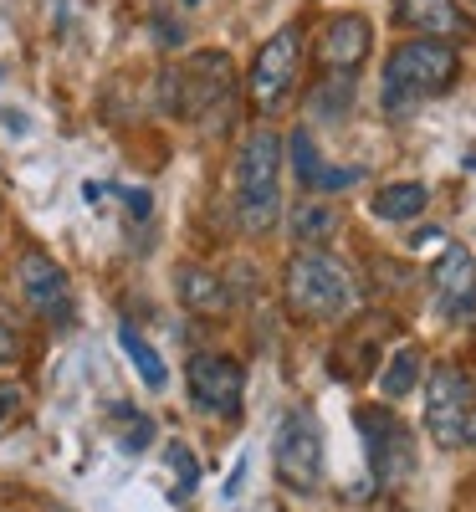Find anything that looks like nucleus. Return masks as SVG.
I'll return each mask as SVG.
<instances>
[{
    "label": "nucleus",
    "instance_id": "obj_1",
    "mask_svg": "<svg viewBox=\"0 0 476 512\" xmlns=\"http://www.w3.org/2000/svg\"><path fill=\"white\" fill-rule=\"evenodd\" d=\"M461 62H456V47L451 41H430V36H415L405 47L389 52L384 62V108L405 118L410 108H420L425 98L446 93L456 82Z\"/></svg>",
    "mask_w": 476,
    "mask_h": 512
},
{
    "label": "nucleus",
    "instance_id": "obj_2",
    "mask_svg": "<svg viewBox=\"0 0 476 512\" xmlns=\"http://www.w3.org/2000/svg\"><path fill=\"white\" fill-rule=\"evenodd\" d=\"M236 210L246 231H272L282 210V139L272 128H256L236 159Z\"/></svg>",
    "mask_w": 476,
    "mask_h": 512
},
{
    "label": "nucleus",
    "instance_id": "obj_3",
    "mask_svg": "<svg viewBox=\"0 0 476 512\" xmlns=\"http://www.w3.org/2000/svg\"><path fill=\"white\" fill-rule=\"evenodd\" d=\"M231 93H236V72L226 52H200L185 67H169L164 77V103L180 118H205L210 128H226Z\"/></svg>",
    "mask_w": 476,
    "mask_h": 512
},
{
    "label": "nucleus",
    "instance_id": "obj_4",
    "mask_svg": "<svg viewBox=\"0 0 476 512\" xmlns=\"http://www.w3.org/2000/svg\"><path fill=\"white\" fill-rule=\"evenodd\" d=\"M287 303L302 313V318H338L349 313L354 303V277L349 267L328 251H302L292 256L287 267Z\"/></svg>",
    "mask_w": 476,
    "mask_h": 512
},
{
    "label": "nucleus",
    "instance_id": "obj_5",
    "mask_svg": "<svg viewBox=\"0 0 476 512\" xmlns=\"http://www.w3.org/2000/svg\"><path fill=\"white\" fill-rule=\"evenodd\" d=\"M272 461H277V477L292 492H318V482H323V431L308 410H287L277 420Z\"/></svg>",
    "mask_w": 476,
    "mask_h": 512
},
{
    "label": "nucleus",
    "instance_id": "obj_6",
    "mask_svg": "<svg viewBox=\"0 0 476 512\" xmlns=\"http://www.w3.org/2000/svg\"><path fill=\"white\" fill-rule=\"evenodd\" d=\"M297 62H302V31L297 26H282L277 36L262 41V52H256V62L246 72L256 113H277L282 108V98L292 93V82H297Z\"/></svg>",
    "mask_w": 476,
    "mask_h": 512
},
{
    "label": "nucleus",
    "instance_id": "obj_7",
    "mask_svg": "<svg viewBox=\"0 0 476 512\" xmlns=\"http://www.w3.org/2000/svg\"><path fill=\"white\" fill-rule=\"evenodd\" d=\"M471 410H476L471 379L456 364H436V369H430V384H425V431L436 436L441 446H461V431H466Z\"/></svg>",
    "mask_w": 476,
    "mask_h": 512
},
{
    "label": "nucleus",
    "instance_id": "obj_8",
    "mask_svg": "<svg viewBox=\"0 0 476 512\" xmlns=\"http://www.w3.org/2000/svg\"><path fill=\"white\" fill-rule=\"evenodd\" d=\"M190 400L200 415L215 420H236L241 415V395H246V369L226 354H195L190 359Z\"/></svg>",
    "mask_w": 476,
    "mask_h": 512
},
{
    "label": "nucleus",
    "instance_id": "obj_9",
    "mask_svg": "<svg viewBox=\"0 0 476 512\" xmlns=\"http://www.w3.org/2000/svg\"><path fill=\"white\" fill-rule=\"evenodd\" d=\"M359 431L369 441V466L384 487H400L415 466V446H410V431L389 415V410H359Z\"/></svg>",
    "mask_w": 476,
    "mask_h": 512
},
{
    "label": "nucleus",
    "instance_id": "obj_10",
    "mask_svg": "<svg viewBox=\"0 0 476 512\" xmlns=\"http://www.w3.org/2000/svg\"><path fill=\"white\" fill-rule=\"evenodd\" d=\"M16 277H21L26 308H36V318H52V323L72 318V282H67V272L52 262L47 251H26Z\"/></svg>",
    "mask_w": 476,
    "mask_h": 512
},
{
    "label": "nucleus",
    "instance_id": "obj_11",
    "mask_svg": "<svg viewBox=\"0 0 476 512\" xmlns=\"http://www.w3.org/2000/svg\"><path fill=\"white\" fill-rule=\"evenodd\" d=\"M430 277H436V297L451 318H476V256L461 241H451L441 251V262Z\"/></svg>",
    "mask_w": 476,
    "mask_h": 512
},
{
    "label": "nucleus",
    "instance_id": "obj_12",
    "mask_svg": "<svg viewBox=\"0 0 476 512\" xmlns=\"http://www.w3.org/2000/svg\"><path fill=\"white\" fill-rule=\"evenodd\" d=\"M369 41H374V31H369V21L364 16H333L328 26H323V41H318V57H323V67L328 72H354L364 57H369Z\"/></svg>",
    "mask_w": 476,
    "mask_h": 512
},
{
    "label": "nucleus",
    "instance_id": "obj_13",
    "mask_svg": "<svg viewBox=\"0 0 476 512\" xmlns=\"http://www.w3.org/2000/svg\"><path fill=\"white\" fill-rule=\"evenodd\" d=\"M400 16H405V26L425 31L430 41H466L471 36V21L461 16L456 0H400Z\"/></svg>",
    "mask_w": 476,
    "mask_h": 512
},
{
    "label": "nucleus",
    "instance_id": "obj_14",
    "mask_svg": "<svg viewBox=\"0 0 476 512\" xmlns=\"http://www.w3.org/2000/svg\"><path fill=\"white\" fill-rule=\"evenodd\" d=\"M292 164H297V180L308 185V190H323V195L359 185V169H333V164H323V159H318V149H313V139L302 134V128L292 134Z\"/></svg>",
    "mask_w": 476,
    "mask_h": 512
},
{
    "label": "nucleus",
    "instance_id": "obj_15",
    "mask_svg": "<svg viewBox=\"0 0 476 512\" xmlns=\"http://www.w3.org/2000/svg\"><path fill=\"white\" fill-rule=\"evenodd\" d=\"M175 287H180V303H185L190 313H200V318H221V313L231 308L226 282L215 277V272H205V267H180Z\"/></svg>",
    "mask_w": 476,
    "mask_h": 512
},
{
    "label": "nucleus",
    "instance_id": "obj_16",
    "mask_svg": "<svg viewBox=\"0 0 476 512\" xmlns=\"http://www.w3.org/2000/svg\"><path fill=\"white\" fill-rule=\"evenodd\" d=\"M425 205H430V190H425L420 180H405V185H384V190L369 200V210H374L379 221H415Z\"/></svg>",
    "mask_w": 476,
    "mask_h": 512
},
{
    "label": "nucleus",
    "instance_id": "obj_17",
    "mask_svg": "<svg viewBox=\"0 0 476 512\" xmlns=\"http://www.w3.org/2000/svg\"><path fill=\"white\" fill-rule=\"evenodd\" d=\"M118 349L134 359V369H139V379L149 384V390H164V384H169V369H164L159 349L149 344V338H144L134 323H123V328H118Z\"/></svg>",
    "mask_w": 476,
    "mask_h": 512
},
{
    "label": "nucleus",
    "instance_id": "obj_18",
    "mask_svg": "<svg viewBox=\"0 0 476 512\" xmlns=\"http://www.w3.org/2000/svg\"><path fill=\"white\" fill-rule=\"evenodd\" d=\"M338 231V210L328 205V200H302L297 210H292V236L297 241H328Z\"/></svg>",
    "mask_w": 476,
    "mask_h": 512
},
{
    "label": "nucleus",
    "instance_id": "obj_19",
    "mask_svg": "<svg viewBox=\"0 0 476 512\" xmlns=\"http://www.w3.org/2000/svg\"><path fill=\"white\" fill-rule=\"evenodd\" d=\"M415 384H420V349H400L395 359H389L384 379H379V395L384 400H405Z\"/></svg>",
    "mask_w": 476,
    "mask_h": 512
},
{
    "label": "nucleus",
    "instance_id": "obj_20",
    "mask_svg": "<svg viewBox=\"0 0 476 512\" xmlns=\"http://www.w3.org/2000/svg\"><path fill=\"white\" fill-rule=\"evenodd\" d=\"M349 98H354V72H328V82L308 98V113L313 118H338L343 108H349Z\"/></svg>",
    "mask_w": 476,
    "mask_h": 512
},
{
    "label": "nucleus",
    "instance_id": "obj_21",
    "mask_svg": "<svg viewBox=\"0 0 476 512\" xmlns=\"http://www.w3.org/2000/svg\"><path fill=\"white\" fill-rule=\"evenodd\" d=\"M169 466H175V477H180V492H195L200 487V461H195V451L185 441L169 446Z\"/></svg>",
    "mask_w": 476,
    "mask_h": 512
},
{
    "label": "nucleus",
    "instance_id": "obj_22",
    "mask_svg": "<svg viewBox=\"0 0 476 512\" xmlns=\"http://www.w3.org/2000/svg\"><path fill=\"white\" fill-rule=\"evenodd\" d=\"M16 354H21V338L6 318H0V364H16Z\"/></svg>",
    "mask_w": 476,
    "mask_h": 512
},
{
    "label": "nucleus",
    "instance_id": "obj_23",
    "mask_svg": "<svg viewBox=\"0 0 476 512\" xmlns=\"http://www.w3.org/2000/svg\"><path fill=\"white\" fill-rule=\"evenodd\" d=\"M16 400H21V390H16V384H6V390H0V425H6V420H11V410H16Z\"/></svg>",
    "mask_w": 476,
    "mask_h": 512
},
{
    "label": "nucleus",
    "instance_id": "obj_24",
    "mask_svg": "<svg viewBox=\"0 0 476 512\" xmlns=\"http://www.w3.org/2000/svg\"><path fill=\"white\" fill-rule=\"evenodd\" d=\"M123 200H128V210H134V216H149V195H144V190H123Z\"/></svg>",
    "mask_w": 476,
    "mask_h": 512
},
{
    "label": "nucleus",
    "instance_id": "obj_25",
    "mask_svg": "<svg viewBox=\"0 0 476 512\" xmlns=\"http://www.w3.org/2000/svg\"><path fill=\"white\" fill-rule=\"evenodd\" d=\"M241 482H246V461H241L236 472H231V482H226V497H236V492H241Z\"/></svg>",
    "mask_w": 476,
    "mask_h": 512
},
{
    "label": "nucleus",
    "instance_id": "obj_26",
    "mask_svg": "<svg viewBox=\"0 0 476 512\" xmlns=\"http://www.w3.org/2000/svg\"><path fill=\"white\" fill-rule=\"evenodd\" d=\"M461 446H476V410L466 415V431H461Z\"/></svg>",
    "mask_w": 476,
    "mask_h": 512
},
{
    "label": "nucleus",
    "instance_id": "obj_27",
    "mask_svg": "<svg viewBox=\"0 0 476 512\" xmlns=\"http://www.w3.org/2000/svg\"><path fill=\"white\" fill-rule=\"evenodd\" d=\"M185 6H200V0H185Z\"/></svg>",
    "mask_w": 476,
    "mask_h": 512
},
{
    "label": "nucleus",
    "instance_id": "obj_28",
    "mask_svg": "<svg viewBox=\"0 0 476 512\" xmlns=\"http://www.w3.org/2000/svg\"><path fill=\"white\" fill-rule=\"evenodd\" d=\"M471 6H476V0H471Z\"/></svg>",
    "mask_w": 476,
    "mask_h": 512
}]
</instances>
